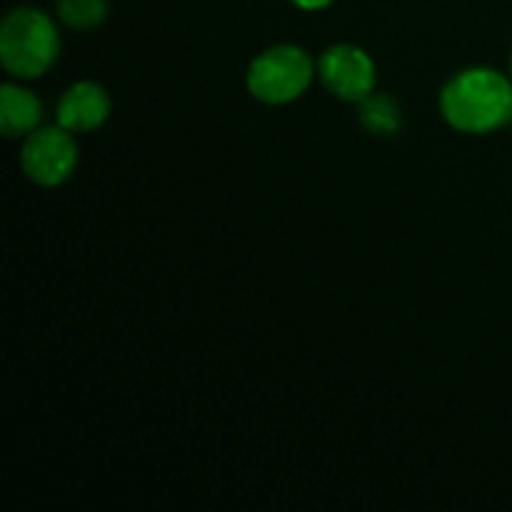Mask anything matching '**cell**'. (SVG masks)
Instances as JSON below:
<instances>
[{"label":"cell","instance_id":"obj_1","mask_svg":"<svg viewBox=\"0 0 512 512\" xmlns=\"http://www.w3.org/2000/svg\"><path fill=\"white\" fill-rule=\"evenodd\" d=\"M440 115L465 135H488L512 120V78L490 68H463L440 90Z\"/></svg>","mask_w":512,"mask_h":512},{"label":"cell","instance_id":"obj_2","mask_svg":"<svg viewBox=\"0 0 512 512\" xmlns=\"http://www.w3.org/2000/svg\"><path fill=\"white\" fill-rule=\"evenodd\" d=\"M60 30L55 18L33 5L13 8L0 23V65L13 80H38L58 63Z\"/></svg>","mask_w":512,"mask_h":512},{"label":"cell","instance_id":"obj_3","mask_svg":"<svg viewBox=\"0 0 512 512\" xmlns=\"http://www.w3.org/2000/svg\"><path fill=\"white\" fill-rule=\"evenodd\" d=\"M318 80V60L305 48L278 43L260 50L248 65L245 88L263 105H290Z\"/></svg>","mask_w":512,"mask_h":512},{"label":"cell","instance_id":"obj_4","mask_svg":"<svg viewBox=\"0 0 512 512\" xmlns=\"http://www.w3.org/2000/svg\"><path fill=\"white\" fill-rule=\"evenodd\" d=\"M78 135L63 125H40L23 140L20 168L25 178L38 188H58L73 178L80 163Z\"/></svg>","mask_w":512,"mask_h":512},{"label":"cell","instance_id":"obj_5","mask_svg":"<svg viewBox=\"0 0 512 512\" xmlns=\"http://www.w3.org/2000/svg\"><path fill=\"white\" fill-rule=\"evenodd\" d=\"M318 80L335 100L358 105L378 90V65L373 55L355 43H335L318 58Z\"/></svg>","mask_w":512,"mask_h":512},{"label":"cell","instance_id":"obj_6","mask_svg":"<svg viewBox=\"0 0 512 512\" xmlns=\"http://www.w3.org/2000/svg\"><path fill=\"white\" fill-rule=\"evenodd\" d=\"M113 113V100L105 85L95 80H75L63 90L55 105V123L75 135L95 133L108 123Z\"/></svg>","mask_w":512,"mask_h":512},{"label":"cell","instance_id":"obj_7","mask_svg":"<svg viewBox=\"0 0 512 512\" xmlns=\"http://www.w3.org/2000/svg\"><path fill=\"white\" fill-rule=\"evenodd\" d=\"M43 100L23 85V80H8L0 88V133L10 140H25L43 123Z\"/></svg>","mask_w":512,"mask_h":512},{"label":"cell","instance_id":"obj_8","mask_svg":"<svg viewBox=\"0 0 512 512\" xmlns=\"http://www.w3.org/2000/svg\"><path fill=\"white\" fill-rule=\"evenodd\" d=\"M360 128L375 138H393L403 128V108L398 100L383 90H373L358 103Z\"/></svg>","mask_w":512,"mask_h":512},{"label":"cell","instance_id":"obj_9","mask_svg":"<svg viewBox=\"0 0 512 512\" xmlns=\"http://www.w3.org/2000/svg\"><path fill=\"white\" fill-rule=\"evenodd\" d=\"M108 0H55V15L60 23L78 33H90L108 20Z\"/></svg>","mask_w":512,"mask_h":512},{"label":"cell","instance_id":"obj_10","mask_svg":"<svg viewBox=\"0 0 512 512\" xmlns=\"http://www.w3.org/2000/svg\"><path fill=\"white\" fill-rule=\"evenodd\" d=\"M298 10H305V13H318V10L330 8L335 0H290Z\"/></svg>","mask_w":512,"mask_h":512},{"label":"cell","instance_id":"obj_11","mask_svg":"<svg viewBox=\"0 0 512 512\" xmlns=\"http://www.w3.org/2000/svg\"><path fill=\"white\" fill-rule=\"evenodd\" d=\"M510 78H512V50H510Z\"/></svg>","mask_w":512,"mask_h":512},{"label":"cell","instance_id":"obj_12","mask_svg":"<svg viewBox=\"0 0 512 512\" xmlns=\"http://www.w3.org/2000/svg\"><path fill=\"white\" fill-rule=\"evenodd\" d=\"M510 125H512V120H510Z\"/></svg>","mask_w":512,"mask_h":512}]
</instances>
